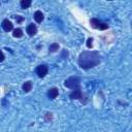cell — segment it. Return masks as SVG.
<instances>
[{
	"label": "cell",
	"instance_id": "cell-6",
	"mask_svg": "<svg viewBox=\"0 0 132 132\" xmlns=\"http://www.w3.org/2000/svg\"><path fill=\"white\" fill-rule=\"evenodd\" d=\"M69 97L71 98V99H79L80 100V98L82 97V93H81V90L80 89H76V90H73L71 93H70V95H69Z\"/></svg>",
	"mask_w": 132,
	"mask_h": 132
},
{
	"label": "cell",
	"instance_id": "cell-10",
	"mask_svg": "<svg viewBox=\"0 0 132 132\" xmlns=\"http://www.w3.org/2000/svg\"><path fill=\"white\" fill-rule=\"evenodd\" d=\"M43 13L40 11V10H37L34 12V20L37 22V23H41L43 21Z\"/></svg>",
	"mask_w": 132,
	"mask_h": 132
},
{
	"label": "cell",
	"instance_id": "cell-12",
	"mask_svg": "<svg viewBox=\"0 0 132 132\" xmlns=\"http://www.w3.org/2000/svg\"><path fill=\"white\" fill-rule=\"evenodd\" d=\"M12 35H13V37H15V38H20V37H22V36H23V31H22V29H20V28L14 29Z\"/></svg>",
	"mask_w": 132,
	"mask_h": 132
},
{
	"label": "cell",
	"instance_id": "cell-8",
	"mask_svg": "<svg viewBox=\"0 0 132 132\" xmlns=\"http://www.w3.org/2000/svg\"><path fill=\"white\" fill-rule=\"evenodd\" d=\"M58 94H59V90L57 88H52L47 92V96H48L50 99H55L58 96Z\"/></svg>",
	"mask_w": 132,
	"mask_h": 132
},
{
	"label": "cell",
	"instance_id": "cell-11",
	"mask_svg": "<svg viewBox=\"0 0 132 132\" xmlns=\"http://www.w3.org/2000/svg\"><path fill=\"white\" fill-rule=\"evenodd\" d=\"M31 3H32L31 0H22L21 3H20V5H21V7L23 9H26V8H28L31 5Z\"/></svg>",
	"mask_w": 132,
	"mask_h": 132
},
{
	"label": "cell",
	"instance_id": "cell-18",
	"mask_svg": "<svg viewBox=\"0 0 132 132\" xmlns=\"http://www.w3.org/2000/svg\"><path fill=\"white\" fill-rule=\"evenodd\" d=\"M45 116H46V117H45V120H46V121H48V120H52V116H53V114H52L51 112H50V113L47 112Z\"/></svg>",
	"mask_w": 132,
	"mask_h": 132
},
{
	"label": "cell",
	"instance_id": "cell-15",
	"mask_svg": "<svg viewBox=\"0 0 132 132\" xmlns=\"http://www.w3.org/2000/svg\"><path fill=\"white\" fill-rule=\"evenodd\" d=\"M67 57H68V52H67L66 50H64V51L62 52V55H61V58H63V59H67Z\"/></svg>",
	"mask_w": 132,
	"mask_h": 132
},
{
	"label": "cell",
	"instance_id": "cell-3",
	"mask_svg": "<svg viewBox=\"0 0 132 132\" xmlns=\"http://www.w3.org/2000/svg\"><path fill=\"white\" fill-rule=\"evenodd\" d=\"M90 24H91V26L94 29H99V30H106V29H108V25L107 24L102 23L101 21H99V20H97L95 18L90 20Z\"/></svg>",
	"mask_w": 132,
	"mask_h": 132
},
{
	"label": "cell",
	"instance_id": "cell-9",
	"mask_svg": "<svg viewBox=\"0 0 132 132\" xmlns=\"http://www.w3.org/2000/svg\"><path fill=\"white\" fill-rule=\"evenodd\" d=\"M22 89H23V91H24L25 93L30 92V91L32 90V82H31L30 80L25 81V82L23 84V86H22Z\"/></svg>",
	"mask_w": 132,
	"mask_h": 132
},
{
	"label": "cell",
	"instance_id": "cell-5",
	"mask_svg": "<svg viewBox=\"0 0 132 132\" xmlns=\"http://www.w3.org/2000/svg\"><path fill=\"white\" fill-rule=\"evenodd\" d=\"M2 28H3V30L5 32H9V31H11L13 29V25L9 20H4L2 22Z\"/></svg>",
	"mask_w": 132,
	"mask_h": 132
},
{
	"label": "cell",
	"instance_id": "cell-13",
	"mask_svg": "<svg viewBox=\"0 0 132 132\" xmlns=\"http://www.w3.org/2000/svg\"><path fill=\"white\" fill-rule=\"evenodd\" d=\"M58 50H59V44L56 43V42L52 43V44L48 46V52H50V53H55V52H57Z\"/></svg>",
	"mask_w": 132,
	"mask_h": 132
},
{
	"label": "cell",
	"instance_id": "cell-16",
	"mask_svg": "<svg viewBox=\"0 0 132 132\" xmlns=\"http://www.w3.org/2000/svg\"><path fill=\"white\" fill-rule=\"evenodd\" d=\"M15 21H16V23H22L24 21V18L21 16V15H16L15 16Z\"/></svg>",
	"mask_w": 132,
	"mask_h": 132
},
{
	"label": "cell",
	"instance_id": "cell-4",
	"mask_svg": "<svg viewBox=\"0 0 132 132\" xmlns=\"http://www.w3.org/2000/svg\"><path fill=\"white\" fill-rule=\"evenodd\" d=\"M47 72H48V67L44 64H41V65L37 66V68H36V74L41 78L44 77L47 74Z\"/></svg>",
	"mask_w": 132,
	"mask_h": 132
},
{
	"label": "cell",
	"instance_id": "cell-2",
	"mask_svg": "<svg viewBox=\"0 0 132 132\" xmlns=\"http://www.w3.org/2000/svg\"><path fill=\"white\" fill-rule=\"evenodd\" d=\"M64 86L71 89V90H76V89H80V79L77 76H71L68 79L65 80Z\"/></svg>",
	"mask_w": 132,
	"mask_h": 132
},
{
	"label": "cell",
	"instance_id": "cell-1",
	"mask_svg": "<svg viewBox=\"0 0 132 132\" xmlns=\"http://www.w3.org/2000/svg\"><path fill=\"white\" fill-rule=\"evenodd\" d=\"M100 61L101 59H100V55L98 54V52L87 51V52H82L79 55L78 65L80 66V68L87 70V69H91L97 66L100 63Z\"/></svg>",
	"mask_w": 132,
	"mask_h": 132
},
{
	"label": "cell",
	"instance_id": "cell-17",
	"mask_svg": "<svg viewBox=\"0 0 132 132\" xmlns=\"http://www.w3.org/2000/svg\"><path fill=\"white\" fill-rule=\"evenodd\" d=\"M5 59V56H4V54H3V52L0 50V62H2L3 60Z\"/></svg>",
	"mask_w": 132,
	"mask_h": 132
},
{
	"label": "cell",
	"instance_id": "cell-7",
	"mask_svg": "<svg viewBox=\"0 0 132 132\" xmlns=\"http://www.w3.org/2000/svg\"><path fill=\"white\" fill-rule=\"evenodd\" d=\"M27 33L29 36H34L36 33H37V27L34 25V24H29L27 26Z\"/></svg>",
	"mask_w": 132,
	"mask_h": 132
},
{
	"label": "cell",
	"instance_id": "cell-14",
	"mask_svg": "<svg viewBox=\"0 0 132 132\" xmlns=\"http://www.w3.org/2000/svg\"><path fill=\"white\" fill-rule=\"evenodd\" d=\"M93 46V38H88V40H87V47H89V48H91Z\"/></svg>",
	"mask_w": 132,
	"mask_h": 132
}]
</instances>
